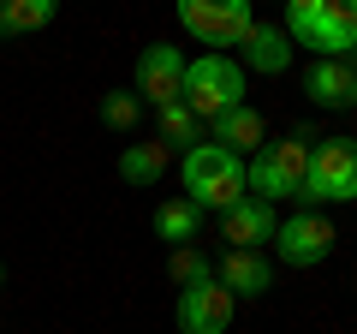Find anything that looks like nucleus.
Wrapping results in <instances>:
<instances>
[{
  "label": "nucleus",
  "mask_w": 357,
  "mask_h": 334,
  "mask_svg": "<svg viewBox=\"0 0 357 334\" xmlns=\"http://www.w3.org/2000/svg\"><path fill=\"white\" fill-rule=\"evenodd\" d=\"M304 90L316 108H357V66L345 60H316L304 72Z\"/></svg>",
  "instance_id": "obj_12"
},
{
  "label": "nucleus",
  "mask_w": 357,
  "mask_h": 334,
  "mask_svg": "<svg viewBox=\"0 0 357 334\" xmlns=\"http://www.w3.org/2000/svg\"><path fill=\"white\" fill-rule=\"evenodd\" d=\"M351 66H357V42H351Z\"/></svg>",
  "instance_id": "obj_22"
},
{
  "label": "nucleus",
  "mask_w": 357,
  "mask_h": 334,
  "mask_svg": "<svg viewBox=\"0 0 357 334\" xmlns=\"http://www.w3.org/2000/svg\"><path fill=\"white\" fill-rule=\"evenodd\" d=\"M197 227H203V209H197L191 197H167V203L155 209V239H167V245H191Z\"/></svg>",
  "instance_id": "obj_15"
},
{
  "label": "nucleus",
  "mask_w": 357,
  "mask_h": 334,
  "mask_svg": "<svg viewBox=\"0 0 357 334\" xmlns=\"http://www.w3.org/2000/svg\"><path fill=\"white\" fill-rule=\"evenodd\" d=\"M244 48V60H250V72H286V66H292V36H286V30H274V24H250V36L238 42Z\"/></svg>",
  "instance_id": "obj_13"
},
{
  "label": "nucleus",
  "mask_w": 357,
  "mask_h": 334,
  "mask_svg": "<svg viewBox=\"0 0 357 334\" xmlns=\"http://www.w3.org/2000/svg\"><path fill=\"white\" fill-rule=\"evenodd\" d=\"M155 119H161V143H185V150H197V143H203V119H197L185 102L155 108Z\"/></svg>",
  "instance_id": "obj_18"
},
{
  "label": "nucleus",
  "mask_w": 357,
  "mask_h": 334,
  "mask_svg": "<svg viewBox=\"0 0 357 334\" xmlns=\"http://www.w3.org/2000/svg\"><path fill=\"white\" fill-rule=\"evenodd\" d=\"M60 0H0V36H24V30L54 24Z\"/></svg>",
  "instance_id": "obj_16"
},
{
  "label": "nucleus",
  "mask_w": 357,
  "mask_h": 334,
  "mask_svg": "<svg viewBox=\"0 0 357 334\" xmlns=\"http://www.w3.org/2000/svg\"><path fill=\"white\" fill-rule=\"evenodd\" d=\"M178 102L191 108L197 119H220L227 108L244 102V66L227 54H203V60H185V90Z\"/></svg>",
  "instance_id": "obj_2"
},
{
  "label": "nucleus",
  "mask_w": 357,
  "mask_h": 334,
  "mask_svg": "<svg viewBox=\"0 0 357 334\" xmlns=\"http://www.w3.org/2000/svg\"><path fill=\"white\" fill-rule=\"evenodd\" d=\"M274 245H280V257L292 263V269H316V263H328V251H333V221L316 215V209H298L292 221L274 227Z\"/></svg>",
  "instance_id": "obj_6"
},
{
  "label": "nucleus",
  "mask_w": 357,
  "mask_h": 334,
  "mask_svg": "<svg viewBox=\"0 0 357 334\" xmlns=\"http://www.w3.org/2000/svg\"><path fill=\"white\" fill-rule=\"evenodd\" d=\"M178 24L203 48H238L250 36V0H178Z\"/></svg>",
  "instance_id": "obj_5"
},
{
  "label": "nucleus",
  "mask_w": 357,
  "mask_h": 334,
  "mask_svg": "<svg viewBox=\"0 0 357 334\" xmlns=\"http://www.w3.org/2000/svg\"><path fill=\"white\" fill-rule=\"evenodd\" d=\"M298 203H357V138H321L310 150Z\"/></svg>",
  "instance_id": "obj_4"
},
{
  "label": "nucleus",
  "mask_w": 357,
  "mask_h": 334,
  "mask_svg": "<svg viewBox=\"0 0 357 334\" xmlns=\"http://www.w3.org/2000/svg\"><path fill=\"white\" fill-rule=\"evenodd\" d=\"M304 173H310V131H292L280 143H262L244 167V180L262 191V203H280V197H304Z\"/></svg>",
  "instance_id": "obj_3"
},
{
  "label": "nucleus",
  "mask_w": 357,
  "mask_h": 334,
  "mask_svg": "<svg viewBox=\"0 0 357 334\" xmlns=\"http://www.w3.org/2000/svg\"><path fill=\"white\" fill-rule=\"evenodd\" d=\"M215 281L227 286L232 298H262L268 286H274V269H268L262 251H227V257L215 263Z\"/></svg>",
  "instance_id": "obj_11"
},
{
  "label": "nucleus",
  "mask_w": 357,
  "mask_h": 334,
  "mask_svg": "<svg viewBox=\"0 0 357 334\" xmlns=\"http://www.w3.org/2000/svg\"><path fill=\"white\" fill-rule=\"evenodd\" d=\"M185 197H191L197 209H232L244 191H250V180H244V155L220 150V143H197V150H185Z\"/></svg>",
  "instance_id": "obj_1"
},
{
  "label": "nucleus",
  "mask_w": 357,
  "mask_h": 334,
  "mask_svg": "<svg viewBox=\"0 0 357 334\" xmlns=\"http://www.w3.org/2000/svg\"><path fill=\"white\" fill-rule=\"evenodd\" d=\"M178 334H227L232 328V293L220 281L178 286Z\"/></svg>",
  "instance_id": "obj_7"
},
{
  "label": "nucleus",
  "mask_w": 357,
  "mask_h": 334,
  "mask_svg": "<svg viewBox=\"0 0 357 334\" xmlns=\"http://www.w3.org/2000/svg\"><path fill=\"white\" fill-rule=\"evenodd\" d=\"M167 269H173V281H178V286L215 281V263H208L203 251H197V245H173V263H167Z\"/></svg>",
  "instance_id": "obj_19"
},
{
  "label": "nucleus",
  "mask_w": 357,
  "mask_h": 334,
  "mask_svg": "<svg viewBox=\"0 0 357 334\" xmlns=\"http://www.w3.org/2000/svg\"><path fill=\"white\" fill-rule=\"evenodd\" d=\"M316 18H321V0H286V36H298V42H304Z\"/></svg>",
  "instance_id": "obj_21"
},
{
  "label": "nucleus",
  "mask_w": 357,
  "mask_h": 334,
  "mask_svg": "<svg viewBox=\"0 0 357 334\" xmlns=\"http://www.w3.org/2000/svg\"><path fill=\"white\" fill-rule=\"evenodd\" d=\"M208 143H220V150H232V155H244V150H262V114L256 108H227V114L215 119V138Z\"/></svg>",
  "instance_id": "obj_14"
},
{
  "label": "nucleus",
  "mask_w": 357,
  "mask_h": 334,
  "mask_svg": "<svg viewBox=\"0 0 357 334\" xmlns=\"http://www.w3.org/2000/svg\"><path fill=\"white\" fill-rule=\"evenodd\" d=\"M274 203H262V197L244 191L232 209H220V239H227V251H256L262 239H274Z\"/></svg>",
  "instance_id": "obj_9"
},
{
  "label": "nucleus",
  "mask_w": 357,
  "mask_h": 334,
  "mask_svg": "<svg viewBox=\"0 0 357 334\" xmlns=\"http://www.w3.org/2000/svg\"><path fill=\"white\" fill-rule=\"evenodd\" d=\"M137 114H143L137 90H107V96H102V126H114V131H131V126H137Z\"/></svg>",
  "instance_id": "obj_20"
},
{
  "label": "nucleus",
  "mask_w": 357,
  "mask_h": 334,
  "mask_svg": "<svg viewBox=\"0 0 357 334\" xmlns=\"http://www.w3.org/2000/svg\"><path fill=\"white\" fill-rule=\"evenodd\" d=\"M178 90H185V54L167 48V42H149V48L137 54V102H178Z\"/></svg>",
  "instance_id": "obj_8"
},
{
  "label": "nucleus",
  "mask_w": 357,
  "mask_h": 334,
  "mask_svg": "<svg viewBox=\"0 0 357 334\" xmlns=\"http://www.w3.org/2000/svg\"><path fill=\"white\" fill-rule=\"evenodd\" d=\"M167 173V150L161 143H131L126 155H119V180H131V185H155Z\"/></svg>",
  "instance_id": "obj_17"
},
{
  "label": "nucleus",
  "mask_w": 357,
  "mask_h": 334,
  "mask_svg": "<svg viewBox=\"0 0 357 334\" xmlns=\"http://www.w3.org/2000/svg\"><path fill=\"white\" fill-rule=\"evenodd\" d=\"M304 42L321 54V60H340V54H351V42H357V0H321V18L310 24Z\"/></svg>",
  "instance_id": "obj_10"
}]
</instances>
